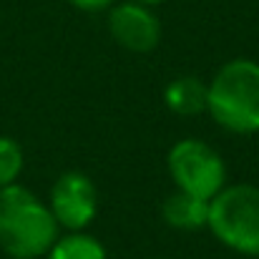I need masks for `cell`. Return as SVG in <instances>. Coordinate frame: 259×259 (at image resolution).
I'll return each mask as SVG.
<instances>
[{"label":"cell","instance_id":"cell-1","mask_svg":"<svg viewBox=\"0 0 259 259\" xmlns=\"http://www.w3.org/2000/svg\"><path fill=\"white\" fill-rule=\"evenodd\" d=\"M58 222L46 201L18 181L0 189V249L13 259L46 257L58 234Z\"/></svg>","mask_w":259,"mask_h":259},{"label":"cell","instance_id":"cell-2","mask_svg":"<svg viewBox=\"0 0 259 259\" xmlns=\"http://www.w3.org/2000/svg\"><path fill=\"white\" fill-rule=\"evenodd\" d=\"M206 113L229 134L259 131V63L234 58L224 63L206 83Z\"/></svg>","mask_w":259,"mask_h":259},{"label":"cell","instance_id":"cell-3","mask_svg":"<svg viewBox=\"0 0 259 259\" xmlns=\"http://www.w3.org/2000/svg\"><path fill=\"white\" fill-rule=\"evenodd\" d=\"M206 227L224 247L244 257H259V186H224L209 199Z\"/></svg>","mask_w":259,"mask_h":259},{"label":"cell","instance_id":"cell-4","mask_svg":"<svg viewBox=\"0 0 259 259\" xmlns=\"http://www.w3.org/2000/svg\"><path fill=\"white\" fill-rule=\"evenodd\" d=\"M169 176L179 191L211 199L227 186V164L214 146L201 139H181L166 156Z\"/></svg>","mask_w":259,"mask_h":259},{"label":"cell","instance_id":"cell-5","mask_svg":"<svg viewBox=\"0 0 259 259\" xmlns=\"http://www.w3.org/2000/svg\"><path fill=\"white\" fill-rule=\"evenodd\" d=\"M48 206L58 227L68 232H83L98 211L96 184L83 171H66L51 186Z\"/></svg>","mask_w":259,"mask_h":259},{"label":"cell","instance_id":"cell-6","mask_svg":"<svg viewBox=\"0 0 259 259\" xmlns=\"http://www.w3.org/2000/svg\"><path fill=\"white\" fill-rule=\"evenodd\" d=\"M111 38L131 53H151L161 40V23L144 3H121L108 13Z\"/></svg>","mask_w":259,"mask_h":259},{"label":"cell","instance_id":"cell-7","mask_svg":"<svg viewBox=\"0 0 259 259\" xmlns=\"http://www.w3.org/2000/svg\"><path fill=\"white\" fill-rule=\"evenodd\" d=\"M164 222L181 229V232H194V229H204L209 224V199H199L194 194L186 191H171L161 206Z\"/></svg>","mask_w":259,"mask_h":259},{"label":"cell","instance_id":"cell-8","mask_svg":"<svg viewBox=\"0 0 259 259\" xmlns=\"http://www.w3.org/2000/svg\"><path fill=\"white\" fill-rule=\"evenodd\" d=\"M206 93L209 88L204 81H199L196 76H181L166 86L164 101L171 113L189 118V116H199L206 111Z\"/></svg>","mask_w":259,"mask_h":259},{"label":"cell","instance_id":"cell-9","mask_svg":"<svg viewBox=\"0 0 259 259\" xmlns=\"http://www.w3.org/2000/svg\"><path fill=\"white\" fill-rule=\"evenodd\" d=\"M46 259H108L103 244L86 232H68L53 242Z\"/></svg>","mask_w":259,"mask_h":259},{"label":"cell","instance_id":"cell-10","mask_svg":"<svg viewBox=\"0 0 259 259\" xmlns=\"http://www.w3.org/2000/svg\"><path fill=\"white\" fill-rule=\"evenodd\" d=\"M23 164H25V156H23L20 144L13 141L10 136H0V189L18 181Z\"/></svg>","mask_w":259,"mask_h":259},{"label":"cell","instance_id":"cell-11","mask_svg":"<svg viewBox=\"0 0 259 259\" xmlns=\"http://www.w3.org/2000/svg\"><path fill=\"white\" fill-rule=\"evenodd\" d=\"M71 5H76L78 10H88V13H96V10H106L113 5V0H68Z\"/></svg>","mask_w":259,"mask_h":259},{"label":"cell","instance_id":"cell-12","mask_svg":"<svg viewBox=\"0 0 259 259\" xmlns=\"http://www.w3.org/2000/svg\"><path fill=\"white\" fill-rule=\"evenodd\" d=\"M136 3H144V5H159V3H166V0H136Z\"/></svg>","mask_w":259,"mask_h":259}]
</instances>
